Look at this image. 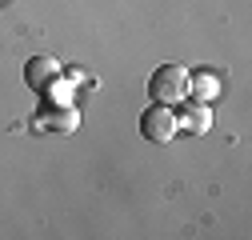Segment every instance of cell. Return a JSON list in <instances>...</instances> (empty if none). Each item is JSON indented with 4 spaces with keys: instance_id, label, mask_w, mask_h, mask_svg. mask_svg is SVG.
Wrapping results in <instances>:
<instances>
[{
    "instance_id": "6da1fadb",
    "label": "cell",
    "mask_w": 252,
    "mask_h": 240,
    "mask_svg": "<svg viewBox=\"0 0 252 240\" xmlns=\"http://www.w3.org/2000/svg\"><path fill=\"white\" fill-rule=\"evenodd\" d=\"M188 72L184 64H160L152 76H148V96L156 104H180L188 100Z\"/></svg>"
},
{
    "instance_id": "7a4b0ae2",
    "label": "cell",
    "mask_w": 252,
    "mask_h": 240,
    "mask_svg": "<svg viewBox=\"0 0 252 240\" xmlns=\"http://www.w3.org/2000/svg\"><path fill=\"white\" fill-rule=\"evenodd\" d=\"M32 128L44 136H68L80 128V108L76 104H40V112L32 116Z\"/></svg>"
},
{
    "instance_id": "3957f363",
    "label": "cell",
    "mask_w": 252,
    "mask_h": 240,
    "mask_svg": "<svg viewBox=\"0 0 252 240\" xmlns=\"http://www.w3.org/2000/svg\"><path fill=\"white\" fill-rule=\"evenodd\" d=\"M140 136L148 144H168L176 136V116H172V104H148L140 112Z\"/></svg>"
},
{
    "instance_id": "277c9868",
    "label": "cell",
    "mask_w": 252,
    "mask_h": 240,
    "mask_svg": "<svg viewBox=\"0 0 252 240\" xmlns=\"http://www.w3.org/2000/svg\"><path fill=\"white\" fill-rule=\"evenodd\" d=\"M176 116V132H188V136H208L212 132V108L204 100H180V108L172 112Z\"/></svg>"
},
{
    "instance_id": "5b68a950",
    "label": "cell",
    "mask_w": 252,
    "mask_h": 240,
    "mask_svg": "<svg viewBox=\"0 0 252 240\" xmlns=\"http://www.w3.org/2000/svg\"><path fill=\"white\" fill-rule=\"evenodd\" d=\"M60 76H64V68H60L56 56H32L24 64V84L32 88V92H44L48 84H56Z\"/></svg>"
},
{
    "instance_id": "8992f818",
    "label": "cell",
    "mask_w": 252,
    "mask_h": 240,
    "mask_svg": "<svg viewBox=\"0 0 252 240\" xmlns=\"http://www.w3.org/2000/svg\"><path fill=\"white\" fill-rule=\"evenodd\" d=\"M188 96L212 104V100L220 96V76H216V72H192V76H188Z\"/></svg>"
},
{
    "instance_id": "52a82bcc",
    "label": "cell",
    "mask_w": 252,
    "mask_h": 240,
    "mask_svg": "<svg viewBox=\"0 0 252 240\" xmlns=\"http://www.w3.org/2000/svg\"><path fill=\"white\" fill-rule=\"evenodd\" d=\"M40 96H44V104H72V100H76V92H72V80H68V76H60L56 84H48Z\"/></svg>"
},
{
    "instance_id": "ba28073f",
    "label": "cell",
    "mask_w": 252,
    "mask_h": 240,
    "mask_svg": "<svg viewBox=\"0 0 252 240\" xmlns=\"http://www.w3.org/2000/svg\"><path fill=\"white\" fill-rule=\"evenodd\" d=\"M68 80H72V84H88V76H84V68H72V72H68Z\"/></svg>"
}]
</instances>
